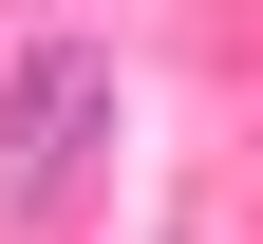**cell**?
I'll use <instances>...</instances> for the list:
<instances>
[{"label":"cell","instance_id":"6da1fadb","mask_svg":"<svg viewBox=\"0 0 263 244\" xmlns=\"http://www.w3.org/2000/svg\"><path fill=\"white\" fill-rule=\"evenodd\" d=\"M94 151H113V57L94 38H38L0 76V226H57V207L94 188Z\"/></svg>","mask_w":263,"mask_h":244}]
</instances>
